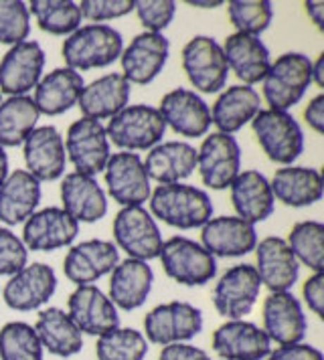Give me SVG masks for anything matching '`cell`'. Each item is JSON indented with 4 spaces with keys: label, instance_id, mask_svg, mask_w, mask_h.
Listing matches in <instances>:
<instances>
[{
    "label": "cell",
    "instance_id": "obj_1",
    "mask_svg": "<svg viewBox=\"0 0 324 360\" xmlns=\"http://www.w3.org/2000/svg\"><path fill=\"white\" fill-rule=\"evenodd\" d=\"M150 211L154 219L175 229L203 227L213 217V202L203 188L191 184H158L150 193Z\"/></svg>",
    "mask_w": 324,
    "mask_h": 360
},
{
    "label": "cell",
    "instance_id": "obj_2",
    "mask_svg": "<svg viewBox=\"0 0 324 360\" xmlns=\"http://www.w3.org/2000/svg\"><path fill=\"white\" fill-rule=\"evenodd\" d=\"M124 51L122 33L110 25H83L63 41L65 63L73 71L110 67Z\"/></svg>",
    "mask_w": 324,
    "mask_h": 360
},
{
    "label": "cell",
    "instance_id": "obj_3",
    "mask_svg": "<svg viewBox=\"0 0 324 360\" xmlns=\"http://www.w3.org/2000/svg\"><path fill=\"white\" fill-rule=\"evenodd\" d=\"M261 83L270 110L288 112L312 83V61L304 53H284L270 65Z\"/></svg>",
    "mask_w": 324,
    "mask_h": 360
},
{
    "label": "cell",
    "instance_id": "obj_4",
    "mask_svg": "<svg viewBox=\"0 0 324 360\" xmlns=\"http://www.w3.org/2000/svg\"><path fill=\"white\" fill-rule=\"evenodd\" d=\"M166 124L158 108L152 105H126L120 114L110 117L106 134L113 146L122 152L150 150L162 142Z\"/></svg>",
    "mask_w": 324,
    "mask_h": 360
},
{
    "label": "cell",
    "instance_id": "obj_5",
    "mask_svg": "<svg viewBox=\"0 0 324 360\" xmlns=\"http://www.w3.org/2000/svg\"><path fill=\"white\" fill-rule=\"evenodd\" d=\"M158 259L164 274L187 288L205 285L217 274V259L199 241L182 235L162 243Z\"/></svg>",
    "mask_w": 324,
    "mask_h": 360
},
{
    "label": "cell",
    "instance_id": "obj_6",
    "mask_svg": "<svg viewBox=\"0 0 324 360\" xmlns=\"http://www.w3.org/2000/svg\"><path fill=\"white\" fill-rule=\"evenodd\" d=\"M251 128L266 156L275 164L290 166L304 152V134L288 112L259 110Z\"/></svg>",
    "mask_w": 324,
    "mask_h": 360
},
{
    "label": "cell",
    "instance_id": "obj_7",
    "mask_svg": "<svg viewBox=\"0 0 324 360\" xmlns=\"http://www.w3.org/2000/svg\"><path fill=\"white\" fill-rule=\"evenodd\" d=\"M113 241L130 259L150 262L161 255L162 233L144 207H124L113 217Z\"/></svg>",
    "mask_w": 324,
    "mask_h": 360
},
{
    "label": "cell",
    "instance_id": "obj_8",
    "mask_svg": "<svg viewBox=\"0 0 324 360\" xmlns=\"http://www.w3.org/2000/svg\"><path fill=\"white\" fill-rule=\"evenodd\" d=\"M182 69L189 82L201 94H217L225 87L227 69L225 55L221 45L207 34L193 37L180 53Z\"/></svg>",
    "mask_w": 324,
    "mask_h": 360
},
{
    "label": "cell",
    "instance_id": "obj_9",
    "mask_svg": "<svg viewBox=\"0 0 324 360\" xmlns=\"http://www.w3.org/2000/svg\"><path fill=\"white\" fill-rule=\"evenodd\" d=\"M63 142L67 160L73 164L75 172L85 176H96L104 172L112 156L106 126L97 120L81 117L73 122Z\"/></svg>",
    "mask_w": 324,
    "mask_h": 360
},
{
    "label": "cell",
    "instance_id": "obj_10",
    "mask_svg": "<svg viewBox=\"0 0 324 360\" xmlns=\"http://www.w3.org/2000/svg\"><path fill=\"white\" fill-rule=\"evenodd\" d=\"M201 330L203 314L189 302L161 304L144 316V338L158 346L189 342Z\"/></svg>",
    "mask_w": 324,
    "mask_h": 360
},
{
    "label": "cell",
    "instance_id": "obj_11",
    "mask_svg": "<svg viewBox=\"0 0 324 360\" xmlns=\"http://www.w3.org/2000/svg\"><path fill=\"white\" fill-rule=\"evenodd\" d=\"M242 150L235 136L213 131L197 150V170L205 186L225 191L242 172Z\"/></svg>",
    "mask_w": 324,
    "mask_h": 360
},
{
    "label": "cell",
    "instance_id": "obj_12",
    "mask_svg": "<svg viewBox=\"0 0 324 360\" xmlns=\"http://www.w3.org/2000/svg\"><path fill=\"white\" fill-rule=\"evenodd\" d=\"M108 195L124 207H142L150 198V179L136 152H116L104 168Z\"/></svg>",
    "mask_w": 324,
    "mask_h": 360
},
{
    "label": "cell",
    "instance_id": "obj_13",
    "mask_svg": "<svg viewBox=\"0 0 324 360\" xmlns=\"http://www.w3.org/2000/svg\"><path fill=\"white\" fill-rule=\"evenodd\" d=\"M261 290L258 271L254 265L243 263L227 269L213 290V306L227 320H243L256 306Z\"/></svg>",
    "mask_w": 324,
    "mask_h": 360
},
{
    "label": "cell",
    "instance_id": "obj_14",
    "mask_svg": "<svg viewBox=\"0 0 324 360\" xmlns=\"http://www.w3.org/2000/svg\"><path fill=\"white\" fill-rule=\"evenodd\" d=\"M45 51L37 41L13 45L0 59V94L8 98L27 96L41 82Z\"/></svg>",
    "mask_w": 324,
    "mask_h": 360
},
{
    "label": "cell",
    "instance_id": "obj_15",
    "mask_svg": "<svg viewBox=\"0 0 324 360\" xmlns=\"http://www.w3.org/2000/svg\"><path fill=\"white\" fill-rule=\"evenodd\" d=\"M57 290V276L47 263H27L4 283L2 300L16 311H32L45 306Z\"/></svg>",
    "mask_w": 324,
    "mask_h": 360
},
{
    "label": "cell",
    "instance_id": "obj_16",
    "mask_svg": "<svg viewBox=\"0 0 324 360\" xmlns=\"http://www.w3.org/2000/svg\"><path fill=\"white\" fill-rule=\"evenodd\" d=\"M170 53V43L162 33L136 34L126 49L122 51V75L132 85H148L152 83L166 65Z\"/></svg>",
    "mask_w": 324,
    "mask_h": 360
},
{
    "label": "cell",
    "instance_id": "obj_17",
    "mask_svg": "<svg viewBox=\"0 0 324 360\" xmlns=\"http://www.w3.org/2000/svg\"><path fill=\"white\" fill-rule=\"evenodd\" d=\"M67 314L81 334L97 338L120 326L118 308L97 285H77L67 300Z\"/></svg>",
    "mask_w": 324,
    "mask_h": 360
},
{
    "label": "cell",
    "instance_id": "obj_18",
    "mask_svg": "<svg viewBox=\"0 0 324 360\" xmlns=\"http://www.w3.org/2000/svg\"><path fill=\"white\" fill-rule=\"evenodd\" d=\"M263 318V332L270 342L278 346H288L304 340L308 330L306 314L302 304L290 292H275L263 300L261 308Z\"/></svg>",
    "mask_w": 324,
    "mask_h": 360
},
{
    "label": "cell",
    "instance_id": "obj_19",
    "mask_svg": "<svg viewBox=\"0 0 324 360\" xmlns=\"http://www.w3.org/2000/svg\"><path fill=\"white\" fill-rule=\"evenodd\" d=\"M162 120L178 136L201 138L211 128V108L193 89L177 87L161 99L158 105Z\"/></svg>",
    "mask_w": 324,
    "mask_h": 360
},
{
    "label": "cell",
    "instance_id": "obj_20",
    "mask_svg": "<svg viewBox=\"0 0 324 360\" xmlns=\"http://www.w3.org/2000/svg\"><path fill=\"white\" fill-rule=\"evenodd\" d=\"M120 262L112 241L87 239L73 245L63 259V274L75 285H94V281L112 274Z\"/></svg>",
    "mask_w": 324,
    "mask_h": 360
},
{
    "label": "cell",
    "instance_id": "obj_21",
    "mask_svg": "<svg viewBox=\"0 0 324 360\" xmlns=\"http://www.w3.org/2000/svg\"><path fill=\"white\" fill-rule=\"evenodd\" d=\"M27 172L39 182H51L63 176L67 154L63 136L55 126H39L23 142Z\"/></svg>",
    "mask_w": 324,
    "mask_h": 360
},
{
    "label": "cell",
    "instance_id": "obj_22",
    "mask_svg": "<svg viewBox=\"0 0 324 360\" xmlns=\"http://www.w3.org/2000/svg\"><path fill=\"white\" fill-rule=\"evenodd\" d=\"M211 344L221 360H266L272 352L266 332L247 320H227L213 332Z\"/></svg>",
    "mask_w": 324,
    "mask_h": 360
},
{
    "label": "cell",
    "instance_id": "obj_23",
    "mask_svg": "<svg viewBox=\"0 0 324 360\" xmlns=\"http://www.w3.org/2000/svg\"><path fill=\"white\" fill-rule=\"evenodd\" d=\"M80 233V223L71 219L61 207H47L25 221L23 243L31 251H55L69 247Z\"/></svg>",
    "mask_w": 324,
    "mask_h": 360
},
{
    "label": "cell",
    "instance_id": "obj_24",
    "mask_svg": "<svg viewBox=\"0 0 324 360\" xmlns=\"http://www.w3.org/2000/svg\"><path fill=\"white\" fill-rule=\"evenodd\" d=\"M201 245L213 257H242L258 245L256 225L239 217H211L201 227Z\"/></svg>",
    "mask_w": 324,
    "mask_h": 360
},
{
    "label": "cell",
    "instance_id": "obj_25",
    "mask_svg": "<svg viewBox=\"0 0 324 360\" xmlns=\"http://www.w3.org/2000/svg\"><path fill=\"white\" fill-rule=\"evenodd\" d=\"M256 271L261 285L275 292H290V288L298 281L300 263L296 262L294 253L282 237H266L256 245Z\"/></svg>",
    "mask_w": 324,
    "mask_h": 360
},
{
    "label": "cell",
    "instance_id": "obj_26",
    "mask_svg": "<svg viewBox=\"0 0 324 360\" xmlns=\"http://www.w3.org/2000/svg\"><path fill=\"white\" fill-rule=\"evenodd\" d=\"M61 209L77 223H97L108 213V198L94 176L80 172L65 174L61 180Z\"/></svg>",
    "mask_w": 324,
    "mask_h": 360
},
{
    "label": "cell",
    "instance_id": "obj_27",
    "mask_svg": "<svg viewBox=\"0 0 324 360\" xmlns=\"http://www.w3.org/2000/svg\"><path fill=\"white\" fill-rule=\"evenodd\" d=\"M221 49L225 55L227 69L233 71L235 77L249 87L261 82L272 65L270 51L261 43V39L254 34H229Z\"/></svg>",
    "mask_w": 324,
    "mask_h": 360
},
{
    "label": "cell",
    "instance_id": "obj_28",
    "mask_svg": "<svg viewBox=\"0 0 324 360\" xmlns=\"http://www.w3.org/2000/svg\"><path fill=\"white\" fill-rule=\"evenodd\" d=\"M231 205L239 219L256 225L274 213L275 198L270 180L258 170H243L229 186Z\"/></svg>",
    "mask_w": 324,
    "mask_h": 360
},
{
    "label": "cell",
    "instance_id": "obj_29",
    "mask_svg": "<svg viewBox=\"0 0 324 360\" xmlns=\"http://www.w3.org/2000/svg\"><path fill=\"white\" fill-rule=\"evenodd\" d=\"M272 195L280 202L292 209H304L323 198V174L316 168L308 166H284L278 168L270 180Z\"/></svg>",
    "mask_w": 324,
    "mask_h": 360
},
{
    "label": "cell",
    "instance_id": "obj_30",
    "mask_svg": "<svg viewBox=\"0 0 324 360\" xmlns=\"http://www.w3.org/2000/svg\"><path fill=\"white\" fill-rule=\"evenodd\" d=\"M130 91L132 87L122 73H106L81 89L77 105L83 117L101 122L120 114L128 105Z\"/></svg>",
    "mask_w": 324,
    "mask_h": 360
},
{
    "label": "cell",
    "instance_id": "obj_31",
    "mask_svg": "<svg viewBox=\"0 0 324 360\" xmlns=\"http://www.w3.org/2000/svg\"><path fill=\"white\" fill-rule=\"evenodd\" d=\"M152 267L140 259L118 262L110 276V300L116 308L132 311L142 308L152 290Z\"/></svg>",
    "mask_w": 324,
    "mask_h": 360
},
{
    "label": "cell",
    "instance_id": "obj_32",
    "mask_svg": "<svg viewBox=\"0 0 324 360\" xmlns=\"http://www.w3.org/2000/svg\"><path fill=\"white\" fill-rule=\"evenodd\" d=\"M85 87L81 73L69 67H57L49 71L45 77L35 87V105L39 114L43 115H61L69 112L73 105H77L81 89Z\"/></svg>",
    "mask_w": 324,
    "mask_h": 360
},
{
    "label": "cell",
    "instance_id": "obj_33",
    "mask_svg": "<svg viewBox=\"0 0 324 360\" xmlns=\"http://www.w3.org/2000/svg\"><path fill=\"white\" fill-rule=\"evenodd\" d=\"M261 110L259 94L249 85L225 87L211 108V124L221 134H235Z\"/></svg>",
    "mask_w": 324,
    "mask_h": 360
},
{
    "label": "cell",
    "instance_id": "obj_34",
    "mask_svg": "<svg viewBox=\"0 0 324 360\" xmlns=\"http://www.w3.org/2000/svg\"><path fill=\"white\" fill-rule=\"evenodd\" d=\"M41 202V182L27 170L11 172L0 186V223H25Z\"/></svg>",
    "mask_w": 324,
    "mask_h": 360
},
{
    "label": "cell",
    "instance_id": "obj_35",
    "mask_svg": "<svg viewBox=\"0 0 324 360\" xmlns=\"http://www.w3.org/2000/svg\"><path fill=\"white\" fill-rule=\"evenodd\" d=\"M146 174L158 184H175L189 179L197 168V150L187 142H161L150 148L144 160Z\"/></svg>",
    "mask_w": 324,
    "mask_h": 360
},
{
    "label": "cell",
    "instance_id": "obj_36",
    "mask_svg": "<svg viewBox=\"0 0 324 360\" xmlns=\"http://www.w3.org/2000/svg\"><path fill=\"white\" fill-rule=\"evenodd\" d=\"M32 328L43 350H49L53 356L69 359L80 354L83 348V334L61 308H45L39 311L37 324Z\"/></svg>",
    "mask_w": 324,
    "mask_h": 360
},
{
    "label": "cell",
    "instance_id": "obj_37",
    "mask_svg": "<svg viewBox=\"0 0 324 360\" xmlns=\"http://www.w3.org/2000/svg\"><path fill=\"white\" fill-rule=\"evenodd\" d=\"M39 110L29 96H15L0 103V146H23L27 136L37 128Z\"/></svg>",
    "mask_w": 324,
    "mask_h": 360
},
{
    "label": "cell",
    "instance_id": "obj_38",
    "mask_svg": "<svg viewBox=\"0 0 324 360\" xmlns=\"http://www.w3.org/2000/svg\"><path fill=\"white\" fill-rule=\"evenodd\" d=\"M31 13L39 29L49 34L69 37L81 27V11L77 2L71 0H31Z\"/></svg>",
    "mask_w": 324,
    "mask_h": 360
},
{
    "label": "cell",
    "instance_id": "obj_39",
    "mask_svg": "<svg viewBox=\"0 0 324 360\" xmlns=\"http://www.w3.org/2000/svg\"><path fill=\"white\" fill-rule=\"evenodd\" d=\"M286 243L296 262L324 274V225L320 221H300L288 233Z\"/></svg>",
    "mask_w": 324,
    "mask_h": 360
},
{
    "label": "cell",
    "instance_id": "obj_40",
    "mask_svg": "<svg viewBox=\"0 0 324 360\" xmlns=\"http://www.w3.org/2000/svg\"><path fill=\"white\" fill-rule=\"evenodd\" d=\"M148 340L140 330L113 328L97 338V360H144L148 354Z\"/></svg>",
    "mask_w": 324,
    "mask_h": 360
},
{
    "label": "cell",
    "instance_id": "obj_41",
    "mask_svg": "<svg viewBox=\"0 0 324 360\" xmlns=\"http://www.w3.org/2000/svg\"><path fill=\"white\" fill-rule=\"evenodd\" d=\"M43 346L27 322H6L0 328V360H43Z\"/></svg>",
    "mask_w": 324,
    "mask_h": 360
},
{
    "label": "cell",
    "instance_id": "obj_42",
    "mask_svg": "<svg viewBox=\"0 0 324 360\" xmlns=\"http://www.w3.org/2000/svg\"><path fill=\"white\" fill-rule=\"evenodd\" d=\"M227 17L235 33L258 37L270 27L274 6L270 0H231L227 2Z\"/></svg>",
    "mask_w": 324,
    "mask_h": 360
},
{
    "label": "cell",
    "instance_id": "obj_43",
    "mask_svg": "<svg viewBox=\"0 0 324 360\" xmlns=\"http://www.w3.org/2000/svg\"><path fill=\"white\" fill-rule=\"evenodd\" d=\"M31 33V13L23 0H0V43L18 45Z\"/></svg>",
    "mask_w": 324,
    "mask_h": 360
},
{
    "label": "cell",
    "instance_id": "obj_44",
    "mask_svg": "<svg viewBox=\"0 0 324 360\" xmlns=\"http://www.w3.org/2000/svg\"><path fill=\"white\" fill-rule=\"evenodd\" d=\"M134 11L148 33H162L175 18L177 2H173V0H134Z\"/></svg>",
    "mask_w": 324,
    "mask_h": 360
},
{
    "label": "cell",
    "instance_id": "obj_45",
    "mask_svg": "<svg viewBox=\"0 0 324 360\" xmlns=\"http://www.w3.org/2000/svg\"><path fill=\"white\" fill-rule=\"evenodd\" d=\"M29 263V249L8 227H0V276H15Z\"/></svg>",
    "mask_w": 324,
    "mask_h": 360
},
{
    "label": "cell",
    "instance_id": "obj_46",
    "mask_svg": "<svg viewBox=\"0 0 324 360\" xmlns=\"http://www.w3.org/2000/svg\"><path fill=\"white\" fill-rule=\"evenodd\" d=\"M81 18L89 25H104V20L126 17L134 11V0H83L80 4Z\"/></svg>",
    "mask_w": 324,
    "mask_h": 360
},
{
    "label": "cell",
    "instance_id": "obj_47",
    "mask_svg": "<svg viewBox=\"0 0 324 360\" xmlns=\"http://www.w3.org/2000/svg\"><path fill=\"white\" fill-rule=\"evenodd\" d=\"M266 360H324V354L312 344L298 342L288 346H278L268 354Z\"/></svg>",
    "mask_w": 324,
    "mask_h": 360
},
{
    "label": "cell",
    "instance_id": "obj_48",
    "mask_svg": "<svg viewBox=\"0 0 324 360\" xmlns=\"http://www.w3.org/2000/svg\"><path fill=\"white\" fill-rule=\"evenodd\" d=\"M302 297L310 310L318 318H324V274H312L304 281Z\"/></svg>",
    "mask_w": 324,
    "mask_h": 360
},
{
    "label": "cell",
    "instance_id": "obj_49",
    "mask_svg": "<svg viewBox=\"0 0 324 360\" xmlns=\"http://www.w3.org/2000/svg\"><path fill=\"white\" fill-rule=\"evenodd\" d=\"M158 360H211V356L199 346L189 342H177L162 346Z\"/></svg>",
    "mask_w": 324,
    "mask_h": 360
},
{
    "label": "cell",
    "instance_id": "obj_50",
    "mask_svg": "<svg viewBox=\"0 0 324 360\" xmlns=\"http://www.w3.org/2000/svg\"><path fill=\"white\" fill-rule=\"evenodd\" d=\"M304 120H306L310 130H314L316 134H324V94H318L308 101L306 110H304Z\"/></svg>",
    "mask_w": 324,
    "mask_h": 360
},
{
    "label": "cell",
    "instance_id": "obj_51",
    "mask_svg": "<svg viewBox=\"0 0 324 360\" xmlns=\"http://www.w3.org/2000/svg\"><path fill=\"white\" fill-rule=\"evenodd\" d=\"M308 17L312 18V22L316 25L318 31H324V2L320 0H312V2H304Z\"/></svg>",
    "mask_w": 324,
    "mask_h": 360
},
{
    "label": "cell",
    "instance_id": "obj_52",
    "mask_svg": "<svg viewBox=\"0 0 324 360\" xmlns=\"http://www.w3.org/2000/svg\"><path fill=\"white\" fill-rule=\"evenodd\" d=\"M312 83L324 87V53L316 57V61H312Z\"/></svg>",
    "mask_w": 324,
    "mask_h": 360
},
{
    "label": "cell",
    "instance_id": "obj_53",
    "mask_svg": "<svg viewBox=\"0 0 324 360\" xmlns=\"http://www.w3.org/2000/svg\"><path fill=\"white\" fill-rule=\"evenodd\" d=\"M6 176H8V156H6V150L0 146V186Z\"/></svg>",
    "mask_w": 324,
    "mask_h": 360
},
{
    "label": "cell",
    "instance_id": "obj_54",
    "mask_svg": "<svg viewBox=\"0 0 324 360\" xmlns=\"http://www.w3.org/2000/svg\"><path fill=\"white\" fill-rule=\"evenodd\" d=\"M187 4H189V6H199V8H217V6H221L223 2H219V0H217V2H199V0H189Z\"/></svg>",
    "mask_w": 324,
    "mask_h": 360
},
{
    "label": "cell",
    "instance_id": "obj_55",
    "mask_svg": "<svg viewBox=\"0 0 324 360\" xmlns=\"http://www.w3.org/2000/svg\"><path fill=\"white\" fill-rule=\"evenodd\" d=\"M0 103H2V94H0Z\"/></svg>",
    "mask_w": 324,
    "mask_h": 360
}]
</instances>
